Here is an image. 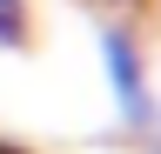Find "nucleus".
<instances>
[{"label": "nucleus", "instance_id": "nucleus-1", "mask_svg": "<svg viewBox=\"0 0 161 154\" xmlns=\"http://www.w3.org/2000/svg\"><path fill=\"white\" fill-rule=\"evenodd\" d=\"M94 54H101V81H108V101H114V121L128 134H148L161 114H154V67L141 40L128 27H101L94 34Z\"/></svg>", "mask_w": 161, "mask_h": 154}, {"label": "nucleus", "instance_id": "nucleus-2", "mask_svg": "<svg viewBox=\"0 0 161 154\" xmlns=\"http://www.w3.org/2000/svg\"><path fill=\"white\" fill-rule=\"evenodd\" d=\"M0 47L7 54H27L34 47V7L27 0H0Z\"/></svg>", "mask_w": 161, "mask_h": 154}, {"label": "nucleus", "instance_id": "nucleus-3", "mask_svg": "<svg viewBox=\"0 0 161 154\" xmlns=\"http://www.w3.org/2000/svg\"><path fill=\"white\" fill-rule=\"evenodd\" d=\"M0 154H20V147H0Z\"/></svg>", "mask_w": 161, "mask_h": 154}]
</instances>
